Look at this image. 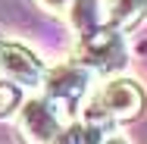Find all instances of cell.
<instances>
[{
  "instance_id": "1",
  "label": "cell",
  "mask_w": 147,
  "mask_h": 144,
  "mask_svg": "<svg viewBox=\"0 0 147 144\" xmlns=\"http://www.w3.org/2000/svg\"><path fill=\"white\" fill-rule=\"evenodd\" d=\"M144 88L128 75H110L85 103V119L91 128H100L113 119H135L144 110Z\"/></svg>"
},
{
  "instance_id": "2",
  "label": "cell",
  "mask_w": 147,
  "mask_h": 144,
  "mask_svg": "<svg viewBox=\"0 0 147 144\" xmlns=\"http://www.w3.org/2000/svg\"><path fill=\"white\" fill-rule=\"evenodd\" d=\"M91 69H85L82 63H63V66H53L47 69L44 75V91H47V100L59 110V116L69 122L72 113L82 107V100L88 97V88H91Z\"/></svg>"
},
{
  "instance_id": "3",
  "label": "cell",
  "mask_w": 147,
  "mask_h": 144,
  "mask_svg": "<svg viewBox=\"0 0 147 144\" xmlns=\"http://www.w3.org/2000/svg\"><path fill=\"white\" fill-rule=\"evenodd\" d=\"M0 72H3V78H9L16 88L38 91V88L44 85L47 66L38 59V53L31 47L16 44V41H0Z\"/></svg>"
},
{
  "instance_id": "4",
  "label": "cell",
  "mask_w": 147,
  "mask_h": 144,
  "mask_svg": "<svg viewBox=\"0 0 147 144\" xmlns=\"http://www.w3.org/2000/svg\"><path fill=\"white\" fill-rule=\"evenodd\" d=\"M75 63H82L91 72H116V69H122L125 66V44H122L119 31L100 28L94 34H88V38H82Z\"/></svg>"
},
{
  "instance_id": "5",
  "label": "cell",
  "mask_w": 147,
  "mask_h": 144,
  "mask_svg": "<svg viewBox=\"0 0 147 144\" xmlns=\"http://www.w3.org/2000/svg\"><path fill=\"white\" fill-rule=\"evenodd\" d=\"M69 122L59 116V110L47 97H28L19 110V128L28 135L31 144H57Z\"/></svg>"
},
{
  "instance_id": "6",
  "label": "cell",
  "mask_w": 147,
  "mask_h": 144,
  "mask_svg": "<svg viewBox=\"0 0 147 144\" xmlns=\"http://www.w3.org/2000/svg\"><path fill=\"white\" fill-rule=\"evenodd\" d=\"M103 16L113 31H128L147 16V0H107Z\"/></svg>"
},
{
  "instance_id": "7",
  "label": "cell",
  "mask_w": 147,
  "mask_h": 144,
  "mask_svg": "<svg viewBox=\"0 0 147 144\" xmlns=\"http://www.w3.org/2000/svg\"><path fill=\"white\" fill-rule=\"evenodd\" d=\"M69 22L75 25L78 38H88L94 31H100V0H72L69 3Z\"/></svg>"
},
{
  "instance_id": "8",
  "label": "cell",
  "mask_w": 147,
  "mask_h": 144,
  "mask_svg": "<svg viewBox=\"0 0 147 144\" xmlns=\"http://www.w3.org/2000/svg\"><path fill=\"white\" fill-rule=\"evenodd\" d=\"M19 103H22V88H16L9 78L0 75V116L9 113V110H16Z\"/></svg>"
},
{
  "instance_id": "9",
  "label": "cell",
  "mask_w": 147,
  "mask_h": 144,
  "mask_svg": "<svg viewBox=\"0 0 147 144\" xmlns=\"http://www.w3.org/2000/svg\"><path fill=\"white\" fill-rule=\"evenodd\" d=\"M72 0H38V6H44L47 13H66Z\"/></svg>"
},
{
  "instance_id": "10",
  "label": "cell",
  "mask_w": 147,
  "mask_h": 144,
  "mask_svg": "<svg viewBox=\"0 0 147 144\" xmlns=\"http://www.w3.org/2000/svg\"><path fill=\"white\" fill-rule=\"evenodd\" d=\"M103 144H128V141H125L122 135H110V138H107V141H103Z\"/></svg>"
}]
</instances>
